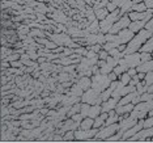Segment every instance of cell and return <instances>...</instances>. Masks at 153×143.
I'll return each instance as SVG.
<instances>
[{
    "label": "cell",
    "mask_w": 153,
    "mask_h": 143,
    "mask_svg": "<svg viewBox=\"0 0 153 143\" xmlns=\"http://www.w3.org/2000/svg\"><path fill=\"white\" fill-rule=\"evenodd\" d=\"M132 0H127L126 3H123L122 4V7L119 8V12H120V16H123L124 13H128V12H131V9H132Z\"/></svg>",
    "instance_id": "603a6c76"
},
{
    "label": "cell",
    "mask_w": 153,
    "mask_h": 143,
    "mask_svg": "<svg viewBox=\"0 0 153 143\" xmlns=\"http://www.w3.org/2000/svg\"><path fill=\"white\" fill-rule=\"evenodd\" d=\"M65 93H72V95H75L77 97H81L84 95V89L79 85V83H76V84H72V87L69 89H65Z\"/></svg>",
    "instance_id": "e0dca14e"
},
{
    "label": "cell",
    "mask_w": 153,
    "mask_h": 143,
    "mask_svg": "<svg viewBox=\"0 0 153 143\" xmlns=\"http://www.w3.org/2000/svg\"><path fill=\"white\" fill-rule=\"evenodd\" d=\"M119 122H115V124H111L109 125V126H102L100 127L98 133L96 134L94 138H92L90 141H106L109 137H111V135H114L117 131H119Z\"/></svg>",
    "instance_id": "3957f363"
},
{
    "label": "cell",
    "mask_w": 153,
    "mask_h": 143,
    "mask_svg": "<svg viewBox=\"0 0 153 143\" xmlns=\"http://www.w3.org/2000/svg\"><path fill=\"white\" fill-rule=\"evenodd\" d=\"M84 1H85V4H86V5L93 7V5H94V3H96V0H84Z\"/></svg>",
    "instance_id": "7dc6e473"
},
{
    "label": "cell",
    "mask_w": 153,
    "mask_h": 143,
    "mask_svg": "<svg viewBox=\"0 0 153 143\" xmlns=\"http://www.w3.org/2000/svg\"><path fill=\"white\" fill-rule=\"evenodd\" d=\"M114 72L118 75V78H119V75H122L123 72H127L128 71V67H126V66H120V64H118V66H115L114 67V70H113Z\"/></svg>",
    "instance_id": "4dcf8cb0"
},
{
    "label": "cell",
    "mask_w": 153,
    "mask_h": 143,
    "mask_svg": "<svg viewBox=\"0 0 153 143\" xmlns=\"http://www.w3.org/2000/svg\"><path fill=\"white\" fill-rule=\"evenodd\" d=\"M107 76H109V79L111 80V82H114V80H118V75L114 71H111L110 74H107Z\"/></svg>",
    "instance_id": "ee69618b"
},
{
    "label": "cell",
    "mask_w": 153,
    "mask_h": 143,
    "mask_svg": "<svg viewBox=\"0 0 153 143\" xmlns=\"http://www.w3.org/2000/svg\"><path fill=\"white\" fill-rule=\"evenodd\" d=\"M101 113H102L101 105H97V104H94V105H90V108H89V113H88V117H90V118H96V117H98Z\"/></svg>",
    "instance_id": "ffe728a7"
},
{
    "label": "cell",
    "mask_w": 153,
    "mask_h": 143,
    "mask_svg": "<svg viewBox=\"0 0 153 143\" xmlns=\"http://www.w3.org/2000/svg\"><path fill=\"white\" fill-rule=\"evenodd\" d=\"M98 55H100V59H105V61H106L107 57H109V51H106V50H103V49H102V50L98 53Z\"/></svg>",
    "instance_id": "60d3db41"
},
{
    "label": "cell",
    "mask_w": 153,
    "mask_h": 143,
    "mask_svg": "<svg viewBox=\"0 0 153 143\" xmlns=\"http://www.w3.org/2000/svg\"><path fill=\"white\" fill-rule=\"evenodd\" d=\"M134 104L132 103H130V104H124V105H118L115 106V112L119 116H122V114H130L131 112H132V109H134Z\"/></svg>",
    "instance_id": "9a60e30c"
},
{
    "label": "cell",
    "mask_w": 153,
    "mask_h": 143,
    "mask_svg": "<svg viewBox=\"0 0 153 143\" xmlns=\"http://www.w3.org/2000/svg\"><path fill=\"white\" fill-rule=\"evenodd\" d=\"M152 59H153V53H152Z\"/></svg>",
    "instance_id": "816d5d0a"
},
{
    "label": "cell",
    "mask_w": 153,
    "mask_h": 143,
    "mask_svg": "<svg viewBox=\"0 0 153 143\" xmlns=\"http://www.w3.org/2000/svg\"><path fill=\"white\" fill-rule=\"evenodd\" d=\"M109 13H110V12L107 11L106 7H103V8H97V9H94V15H96V17H97V20H98V21H102V20H105Z\"/></svg>",
    "instance_id": "d6986e66"
},
{
    "label": "cell",
    "mask_w": 153,
    "mask_h": 143,
    "mask_svg": "<svg viewBox=\"0 0 153 143\" xmlns=\"http://www.w3.org/2000/svg\"><path fill=\"white\" fill-rule=\"evenodd\" d=\"M98 130L100 129L97 127H92V129H88V130L79 127L77 130H75V141H90L92 138L96 137Z\"/></svg>",
    "instance_id": "ba28073f"
},
{
    "label": "cell",
    "mask_w": 153,
    "mask_h": 143,
    "mask_svg": "<svg viewBox=\"0 0 153 143\" xmlns=\"http://www.w3.org/2000/svg\"><path fill=\"white\" fill-rule=\"evenodd\" d=\"M111 80L105 74H96L92 76V88L98 91V92H103L105 89L109 88Z\"/></svg>",
    "instance_id": "5b68a950"
},
{
    "label": "cell",
    "mask_w": 153,
    "mask_h": 143,
    "mask_svg": "<svg viewBox=\"0 0 153 143\" xmlns=\"http://www.w3.org/2000/svg\"><path fill=\"white\" fill-rule=\"evenodd\" d=\"M80 109H81V103H76L75 105H72L71 108H69V110L67 112V117L71 118L74 114L80 113Z\"/></svg>",
    "instance_id": "cb8c5ba5"
},
{
    "label": "cell",
    "mask_w": 153,
    "mask_h": 143,
    "mask_svg": "<svg viewBox=\"0 0 153 143\" xmlns=\"http://www.w3.org/2000/svg\"><path fill=\"white\" fill-rule=\"evenodd\" d=\"M147 9H148L147 5H145L144 1H143V3H139V4H134V5H132L131 11H135V12H145Z\"/></svg>",
    "instance_id": "4316f807"
},
{
    "label": "cell",
    "mask_w": 153,
    "mask_h": 143,
    "mask_svg": "<svg viewBox=\"0 0 153 143\" xmlns=\"http://www.w3.org/2000/svg\"><path fill=\"white\" fill-rule=\"evenodd\" d=\"M126 46H127L126 43H122V45H119V46H118V50H119V51H124V49H126Z\"/></svg>",
    "instance_id": "c3c4849f"
},
{
    "label": "cell",
    "mask_w": 153,
    "mask_h": 143,
    "mask_svg": "<svg viewBox=\"0 0 153 143\" xmlns=\"http://www.w3.org/2000/svg\"><path fill=\"white\" fill-rule=\"evenodd\" d=\"M144 80H145V83L148 84V87L151 85V84H153V71H149V72H147L145 74V78H144Z\"/></svg>",
    "instance_id": "d590c367"
},
{
    "label": "cell",
    "mask_w": 153,
    "mask_h": 143,
    "mask_svg": "<svg viewBox=\"0 0 153 143\" xmlns=\"http://www.w3.org/2000/svg\"><path fill=\"white\" fill-rule=\"evenodd\" d=\"M140 63H141L140 51H136V53L124 55V57L122 58V59H119V63H118V64L126 66V67H128V68H136Z\"/></svg>",
    "instance_id": "52a82bcc"
},
{
    "label": "cell",
    "mask_w": 153,
    "mask_h": 143,
    "mask_svg": "<svg viewBox=\"0 0 153 143\" xmlns=\"http://www.w3.org/2000/svg\"><path fill=\"white\" fill-rule=\"evenodd\" d=\"M136 91H137L139 95H143L144 92H147V91H148V84L145 83L144 79L140 80V82H139L137 84H136Z\"/></svg>",
    "instance_id": "d4e9b609"
},
{
    "label": "cell",
    "mask_w": 153,
    "mask_h": 143,
    "mask_svg": "<svg viewBox=\"0 0 153 143\" xmlns=\"http://www.w3.org/2000/svg\"><path fill=\"white\" fill-rule=\"evenodd\" d=\"M144 4L148 9H153V0H144Z\"/></svg>",
    "instance_id": "f6af8a7d"
},
{
    "label": "cell",
    "mask_w": 153,
    "mask_h": 143,
    "mask_svg": "<svg viewBox=\"0 0 153 143\" xmlns=\"http://www.w3.org/2000/svg\"><path fill=\"white\" fill-rule=\"evenodd\" d=\"M17 84L15 80H12V82H8L7 84H3L1 85V91H8V89H12V88H16Z\"/></svg>",
    "instance_id": "d6a6232c"
},
{
    "label": "cell",
    "mask_w": 153,
    "mask_h": 143,
    "mask_svg": "<svg viewBox=\"0 0 153 143\" xmlns=\"http://www.w3.org/2000/svg\"><path fill=\"white\" fill-rule=\"evenodd\" d=\"M81 103H86V104H90V105H101L102 104V97H101V92L98 91L93 89V88H89L88 91H85L84 95L81 96Z\"/></svg>",
    "instance_id": "8992f818"
},
{
    "label": "cell",
    "mask_w": 153,
    "mask_h": 143,
    "mask_svg": "<svg viewBox=\"0 0 153 143\" xmlns=\"http://www.w3.org/2000/svg\"><path fill=\"white\" fill-rule=\"evenodd\" d=\"M118 79H119L124 85H128V84H130V82H131V76H130L128 72H123L122 75H119V78H118Z\"/></svg>",
    "instance_id": "83f0119b"
},
{
    "label": "cell",
    "mask_w": 153,
    "mask_h": 143,
    "mask_svg": "<svg viewBox=\"0 0 153 143\" xmlns=\"http://www.w3.org/2000/svg\"><path fill=\"white\" fill-rule=\"evenodd\" d=\"M81 101V97H77L72 93H67V95H63L62 97V101H60V105H64V106H72L75 105L76 103H80Z\"/></svg>",
    "instance_id": "7c38bea8"
},
{
    "label": "cell",
    "mask_w": 153,
    "mask_h": 143,
    "mask_svg": "<svg viewBox=\"0 0 153 143\" xmlns=\"http://www.w3.org/2000/svg\"><path fill=\"white\" fill-rule=\"evenodd\" d=\"M128 74H130V76H131V78H132V76H135V75H136L137 74V70L136 68H128Z\"/></svg>",
    "instance_id": "bcb514c9"
},
{
    "label": "cell",
    "mask_w": 153,
    "mask_h": 143,
    "mask_svg": "<svg viewBox=\"0 0 153 143\" xmlns=\"http://www.w3.org/2000/svg\"><path fill=\"white\" fill-rule=\"evenodd\" d=\"M71 118H72L74 121H77V122H81L82 120H84V117L81 116V113H76V114H74V116H72Z\"/></svg>",
    "instance_id": "b9f144b4"
},
{
    "label": "cell",
    "mask_w": 153,
    "mask_h": 143,
    "mask_svg": "<svg viewBox=\"0 0 153 143\" xmlns=\"http://www.w3.org/2000/svg\"><path fill=\"white\" fill-rule=\"evenodd\" d=\"M130 24H131V19L128 17V13H124V15L122 16L113 26H111V29L109 30V33H111V34H118L122 29H126V28L130 26Z\"/></svg>",
    "instance_id": "9c48e42d"
},
{
    "label": "cell",
    "mask_w": 153,
    "mask_h": 143,
    "mask_svg": "<svg viewBox=\"0 0 153 143\" xmlns=\"http://www.w3.org/2000/svg\"><path fill=\"white\" fill-rule=\"evenodd\" d=\"M8 114H11V110H9V106H5V105H1V118L3 117H7Z\"/></svg>",
    "instance_id": "74e56055"
},
{
    "label": "cell",
    "mask_w": 153,
    "mask_h": 143,
    "mask_svg": "<svg viewBox=\"0 0 153 143\" xmlns=\"http://www.w3.org/2000/svg\"><path fill=\"white\" fill-rule=\"evenodd\" d=\"M149 20H151V17H147V19H144V20H139V21H131L130 26H128V29L132 30L134 33H137L139 30L144 29Z\"/></svg>",
    "instance_id": "5bb4252c"
},
{
    "label": "cell",
    "mask_w": 153,
    "mask_h": 143,
    "mask_svg": "<svg viewBox=\"0 0 153 143\" xmlns=\"http://www.w3.org/2000/svg\"><path fill=\"white\" fill-rule=\"evenodd\" d=\"M152 142H153V137H152Z\"/></svg>",
    "instance_id": "f5cc1de1"
},
{
    "label": "cell",
    "mask_w": 153,
    "mask_h": 143,
    "mask_svg": "<svg viewBox=\"0 0 153 143\" xmlns=\"http://www.w3.org/2000/svg\"><path fill=\"white\" fill-rule=\"evenodd\" d=\"M122 137H123V133H122L120 130L117 131L114 135H111V137H109L106 139L107 142H117V141H122Z\"/></svg>",
    "instance_id": "f546056e"
},
{
    "label": "cell",
    "mask_w": 153,
    "mask_h": 143,
    "mask_svg": "<svg viewBox=\"0 0 153 143\" xmlns=\"http://www.w3.org/2000/svg\"><path fill=\"white\" fill-rule=\"evenodd\" d=\"M85 57L92 59V58H100V55H98V53H94V51H92V50H88V53H86Z\"/></svg>",
    "instance_id": "f35d334b"
},
{
    "label": "cell",
    "mask_w": 153,
    "mask_h": 143,
    "mask_svg": "<svg viewBox=\"0 0 153 143\" xmlns=\"http://www.w3.org/2000/svg\"><path fill=\"white\" fill-rule=\"evenodd\" d=\"M151 100H153V93L148 92V91L140 95V101H151Z\"/></svg>",
    "instance_id": "836d02e7"
},
{
    "label": "cell",
    "mask_w": 153,
    "mask_h": 143,
    "mask_svg": "<svg viewBox=\"0 0 153 143\" xmlns=\"http://www.w3.org/2000/svg\"><path fill=\"white\" fill-rule=\"evenodd\" d=\"M153 106V100L151 101H140V103H137L136 105L134 106V109L130 113L131 117L136 118V120H141V118H145L148 116L149 110L152 109Z\"/></svg>",
    "instance_id": "7a4b0ae2"
},
{
    "label": "cell",
    "mask_w": 153,
    "mask_h": 143,
    "mask_svg": "<svg viewBox=\"0 0 153 143\" xmlns=\"http://www.w3.org/2000/svg\"><path fill=\"white\" fill-rule=\"evenodd\" d=\"M67 141H75V130H68L63 134V142Z\"/></svg>",
    "instance_id": "f1b7e54d"
},
{
    "label": "cell",
    "mask_w": 153,
    "mask_h": 143,
    "mask_svg": "<svg viewBox=\"0 0 153 143\" xmlns=\"http://www.w3.org/2000/svg\"><path fill=\"white\" fill-rule=\"evenodd\" d=\"M137 76H139V79L143 80L145 78V72H137Z\"/></svg>",
    "instance_id": "681fc988"
},
{
    "label": "cell",
    "mask_w": 153,
    "mask_h": 143,
    "mask_svg": "<svg viewBox=\"0 0 153 143\" xmlns=\"http://www.w3.org/2000/svg\"><path fill=\"white\" fill-rule=\"evenodd\" d=\"M93 125H94V118L85 117L84 120L81 121L80 129H84V130H88V129H92V127H93Z\"/></svg>",
    "instance_id": "44dd1931"
},
{
    "label": "cell",
    "mask_w": 153,
    "mask_h": 143,
    "mask_svg": "<svg viewBox=\"0 0 153 143\" xmlns=\"http://www.w3.org/2000/svg\"><path fill=\"white\" fill-rule=\"evenodd\" d=\"M137 122H139V120H136V118H134V117H131V116L123 117V120L119 121V125H120L119 130L122 133H124V131H127L128 129H131L134 125H136Z\"/></svg>",
    "instance_id": "30bf717a"
},
{
    "label": "cell",
    "mask_w": 153,
    "mask_h": 143,
    "mask_svg": "<svg viewBox=\"0 0 153 143\" xmlns=\"http://www.w3.org/2000/svg\"><path fill=\"white\" fill-rule=\"evenodd\" d=\"M113 92L114 91L110 88H107V89H105L103 91V92H101V97H102V101H106V100H109L110 97H111V95H113Z\"/></svg>",
    "instance_id": "1f68e13d"
},
{
    "label": "cell",
    "mask_w": 153,
    "mask_h": 143,
    "mask_svg": "<svg viewBox=\"0 0 153 143\" xmlns=\"http://www.w3.org/2000/svg\"><path fill=\"white\" fill-rule=\"evenodd\" d=\"M145 29L147 30H151V32L153 33V16L151 17V20L147 22V25H145Z\"/></svg>",
    "instance_id": "7bdbcfd3"
},
{
    "label": "cell",
    "mask_w": 153,
    "mask_h": 143,
    "mask_svg": "<svg viewBox=\"0 0 153 143\" xmlns=\"http://www.w3.org/2000/svg\"><path fill=\"white\" fill-rule=\"evenodd\" d=\"M107 116H109V113H105V112H102V113H101L98 117L94 118V125H93V127L100 129L101 126H103V124H105Z\"/></svg>",
    "instance_id": "ac0fdd59"
},
{
    "label": "cell",
    "mask_w": 153,
    "mask_h": 143,
    "mask_svg": "<svg viewBox=\"0 0 153 143\" xmlns=\"http://www.w3.org/2000/svg\"><path fill=\"white\" fill-rule=\"evenodd\" d=\"M88 50H92L94 51V53H100L101 50H102V45L101 43H96V45H90V46H85Z\"/></svg>",
    "instance_id": "e575fe53"
},
{
    "label": "cell",
    "mask_w": 153,
    "mask_h": 143,
    "mask_svg": "<svg viewBox=\"0 0 153 143\" xmlns=\"http://www.w3.org/2000/svg\"><path fill=\"white\" fill-rule=\"evenodd\" d=\"M30 37L33 38H42V37H46V30H42V29H38V28H33L29 33Z\"/></svg>",
    "instance_id": "7402d4cb"
},
{
    "label": "cell",
    "mask_w": 153,
    "mask_h": 143,
    "mask_svg": "<svg viewBox=\"0 0 153 143\" xmlns=\"http://www.w3.org/2000/svg\"><path fill=\"white\" fill-rule=\"evenodd\" d=\"M140 59H141V63L148 62L152 59V54L151 53H140Z\"/></svg>",
    "instance_id": "8d00e7d4"
},
{
    "label": "cell",
    "mask_w": 153,
    "mask_h": 143,
    "mask_svg": "<svg viewBox=\"0 0 153 143\" xmlns=\"http://www.w3.org/2000/svg\"><path fill=\"white\" fill-rule=\"evenodd\" d=\"M77 83H79V85L84 89V92L88 91L89 88H92V78H89V76H82V78H80L77 80Z\"/></svg>",
    "instance_id": "2e32d148"
},
{
    "label": "cell",
    "mask_w": 153,
    "mask_h": 143,
    "mask_svg": "<svg viewBox=\"0 0 153 143\" xmlns=\"http://www.w3.org/2000/svg\"><path fill=\"white\" fill-rule=\"evenodd\" d=\"M135 34H136V33H134L132 30H130L128 28H126V29H122L120 32L118 33V36H119V40H120L122 43H126L127 45L132 40V38L135 37Z\"/></svg>",
    "instance_id": "4fadbf2b"
},
{
    "label": "cell",
    "mask_w": 153,
    "mask_h": 143,
    "mask_svg": "<svg viewBox=\"0 0 153 143\" xmlns=\"http://www.w3.org/2000/svg\"><path fill=\"white\" fill-rule=\"evenodd\" d=\"M106 8H107V11L109 12H113V11H115V9H118V7L114 4L113 1H109L107 3V5H106Z\"/></svg>",
    "instance_id": "ab89813d"
},
{
    "label": "cell",
    "mask_w": 153,
    "mask_h": 143,
    "mask_svg": "<svg viewBox=\"0 0 153 143\" xmlns=\"http://www.w3.org/2000/svg\"><path fill=\"white\" fill-rule=\"evenodd\" d=\"M120 17L122 16H120L119 8L115 9V11H113V12H110L105 20L100 21V30H101V33H103V34L109 33V30L111 29V26H113L114 24H115L118 20L120 19Z\"/></svg>",
    "instance_id": "277c9868"
},
{
    "label": "cell",
    "mask_w": 153,
    "mask_h": 143,
    "mask_svg": "<svg viewBox=\"0 0 153 143\" xmlns=\"http://www.w3.org/2000/svg\"><path fill=\"white\" fill-rule=\"evenodd\" d=\"M144 0H132V4H139V3H143Z\"/></svg>",
    "instance_id": "f907efd6"
},
{
    "label": "cell",
    "mask_w": 153,
    "mask_h": 143,
    "mask_svg": "<svg viewBox=\"0 0 153 143\" xmlns=\"http://www.w3.org/2000/svg\"><path fill=\"white\" fill-rule=\"evenodd\" d=\"M105 38H106V42H120L119 36H118V34L106 33V34H105ZM120 43H122V42H120Z\"/></svg>",
    "instance_id": "484cf974"
},
{
    "label": "cell",
    "mask_w": 153,
    "mask_h": 143,
    "mask_svg": "<svg viewBox=\"0 0 153 143\" xmlns=\"http://www.w3.org/2000/svg\"><path fill=\"white\" fill-rule=\"evenodd\" d=\"M152 36H153V33L151 32V30H147L145 28H144V29H141V30H139V32L135 34V37L127 43V46H126V49H124L123 54L128 55V54H132V53H136V51H139V49H140L143 45L147 42V41Z\"/></svg>",
    "instance_id": "6da1fadb"
},
{
    "label": "cell",
    "mask_w": 153,
    "mask_h": 143,
    "mask_svg": "<svg viewBox=\"0 0 153 143\" xmlns=\"http://www.w3.org/2000/svg\"><path fill=\"white\" fill-rule=\"evenodd\" d=\"M118 103H119V99L111 96L109 100L102 101V104H101V109H102V112H105V113H109L110 110L115 109V106L118 105Z\"/></svg>",
    "instance_id": "8fae6325"
}]
</instances>
